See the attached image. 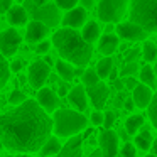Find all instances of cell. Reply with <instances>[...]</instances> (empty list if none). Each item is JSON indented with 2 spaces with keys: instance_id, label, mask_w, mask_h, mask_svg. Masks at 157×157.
<instances>
[{
  "instance_id": "d6986e66",
  "label": "cell",
  "mask_w": 157,
  "mask_h": 157,
  "mask_svg": "<svg viewBox=\"0 0 157 157\" xmlns=\"http://www.w3.org/2000/svg\"><path fill=\"white\" fill-rule=\"evenodd\" d=\"M100 36H101V29H100V25L96 24V22L90 21V22H85V24H83L81 37L85 39L88 44H95Z\"/></svg>"
},
{
  "instance_id": "52a82bcc",
  "label": "cell",
  "mask_w": 157,
  "mask_h": 157,
  "mask_svg": "<svg viewBox=\"0 0 157 157\" xmlns=\"http://www.w3.org/2000/svg\"><path fill=\"white\" fill-rule=\"evenodd\" d=\"M49 75H51V66L46 64L42 59H37L34 61L31 66H29V73H27V79H29V85L32 88L39 90L44 86V83L48 81Z\"/></svg>"
},
{
  "instance_id": "ba28073f",
  "label": "cell",
  "mask_w": 157,
  "mask_h": 157,
  "mask_svg": "<svg viewBox=\"0 0 157 157\" xmlns=\"http://www.w3.org/2000/svg\"><path fill=\"white\" fill-rule=\"evenodd\" d=\"M85 91H86L88 100L91 101L93 108L95 110H103L105 108L106 100H108V95H110V88L105 85V83L98 81V83H95V85L85 86Z\"/></svg>"
},
{
  "instance_id": "681fc988",
  "label": "cell",
  "mask_w": 157,
  "mask_h": 157,
  "mask_svg": "<svg viewBox=\"0 0 157 157\" xmlns=\"http://www.w3.org/2000/svg\"><path fill=\"white\" fill-rule=\"evenodd\" d=\"M105 31H106V32L115 31V24H110V22H108V24H106V29H105Z\"/></svg>"
},
{
  "instance_id": "30bf717a",
  "label": "cell",
  "mask_w": 157,
  "mask_h": 157,
  "mask_svg": "<svg viewBox=\"0 0 157 157\" xmlns=\"http://www.w3.org/2000/svg\"><path fill=\"white\" fill-rule=\"evenodd\" d=\"M100 152L103 157H117L118 154V135L112 128H105L100 133Z\"/></svg>"
},
{
  "instance_id": "9c48e42d",
  "label": "cell",
  "mask_w": 157,
  "mask_h": 157,
  "mask_svg": "<svg viewBox=\"0 0 157 157\" xmlns=\"http://www.w3.org/2000/svg\"><path fill=\"white\" fill-rule=\"evenodd\" d=\"M115 31H117L118 39H125V41H144V39H147V34H149L139 24H135L132 21L130 22H123V21L118 22Z\"/></svg>"
},
{
  "instance_id": "f907efd6",
  "label": "cell",
  "mask_w": 157,
  "mask_h": 157,
  "mask_svg": "<svg viewBox=\"0 0 157 157\" xmlns=\"http://www.w3.org/2000/svg\"><path fill=\"white\" fill-rule=\"evenodd\" d=\"M49 0H34V4L36 5H44V4H48Z\"/></svg>"
},
{
  "instance_id": "f1b7e54d",
  "label": "cell",
  "mask_w": 157,
  "mask_h": 157,
  "mask_svg": "<svg viewBox=\"0 0 157 157\" xmlns=\"http://www.w3.org/2000/svg\"><path fill=\"white\" fill-rule=\"evenodd\" d=\"M81 81L85 86H90V85H95V83L100 81V76L96 75L95 69H86V71L81 73Z\"/></svg>"
},
{
  "instance_id": "d6a6232c",
  "label": "cell",
  "mask_w": 157,
  "mask_h": 157,
  "mask_svg": "<svg viewBox=\"0 0 157 157\" xmlns=\"http://www.w3.org/2000/svg\"><path fill=\"white\" fill-rule=\"evenodd\" d=\"M122 157H137V147L130 142H125L122 147Z\"/></svg>"
},
{
  "instance_id": "ac0fdd59",
  "label": "cell",
  "mask_w": 157,
  "mask_h": 157,
  "mask_svg": "<svg viewBox=\"0 0 157 157\" xmlns=\"http://www.w3.org/2000/svg\"><path fill=\"white\" fill-rule=\"evenodd\" d=\"M5 14H7L9 24L14 25V27H19V25H25V24H27L29 15H27V10H25L22 5H19V4L14 5V4H12V7L9 9Z\"/></svg>"
},
{
  "instance_id": "4dcf8cb0",
  "label": "cell",
  "mask_w": 157,
  "mask_h": 157,
  "mask_svg": "<svg viewBox=\"0 0 157 157\" xmlns=\"http://www.w3.org/2000/svg\"><path fill=\"white\" fill-rule=\"evenodd\" d=\"M25 100V93L22 91V90H14V91L10 93V96H9V103L10 105H19V103H22Z\"/></svg>"
},
{
  "instance_id": "cb8c5ba5",
  "label": "cell",
  "mask_w": 157,
  "mask_h": 157,
  "mask_svg": "<svg viewBox=\"0 0 157 157\" xmlns=\"http://www.w3.org/2000/svg\"><path fill=\"white\" fill-rule=\"evenodd\" d=\"M144 125V117L142 115H130L125 120V130L128 135H135Z\"/></svg>"
},
{
  "instance_id": "b9f144b4",
  "label": "cell",
  "mask_w": 157,
  "mask_h": 157,
  "mask_svg": "<svg viewBox=\"0 0 157 157\" xmlns=\"http://www.w3.org/2000/svg\"><path fill=\"white\" fill-rule=\"evenodd\" d=\"M120 76V73H118V69H115V68H112V71L108 73V79L110 81H113V79H117Z\"/></svg>"
},
{
  "instance_id": "e0dca14e",
  "label": "cell",
  "mask_w": 157,
  "mask_h": 157,
  "mask_svg": "<svg viewBox=\"0 0 157 157\" xmlns=\"http://www.w3.org/2000/svg\"><path fill=\"white\" fill-rule=\"evenodd\" d=\"M96 42H98V51L103 56H112L118 49V36L112 34V32H106L105 36H100Z\"/></svg>"
},
{
  "instance_id": "277c9868",
  "label": "cell",
  "mask_w": 157,
  "mask_h": 157,
  "mask_svg": "<svg viewBox=\"0 0 157 157\" xmlns=\"http://www.w3.org/2000/svg\"><path fill=\"white\" fill-rule=\"evenodd\" d=\"M128 17L147 32H157V0H128Z\"/></svg>"
},
{
  "instance_id": "60d3db41",
  "label": "cell",
  "mask_w": 157,
  "mask_h": 157,
  "mask_svg": "<svg viewBox=\"0 0 157 157\" xmlns=\"http://www.w3.org/2000/svg\"><path fill=\"white\" fill-rule=\"evenodd\" d=\"M78 4L83 5V9H86V10H90V9L93 7V0H79Z\"/></svg>"
},
{
  "instance_id": "3957f363",
  "label": "cell",
  "mask_w": 157,
  "mask_h": 157,
  "mask_svg": "<svg viewBox=\"0 0 157 157\" xmlns=\"http://www.w3.org/2000/svg\"><path fill=\"white\" fill-rule=\"evenodd\" d=\"M88 120L81 112H75V110H54V117H52V130L58 137L64 139V137H71L79 133L81 130L86 128Z\"/></svg>"
},
{
  "instance_id": "1f68e13d",
  "label": "cell",
  "mask_w": 157,
  "mask_h": 157,
  "mask_svg": "<svg viewBox=\"0 0 157 157\" xmlns=\"http://www.w3.org/2000/svg\"><path fill=\"white\" fill-rule=\"evenodd\" d=\"M51 48H52V42L48 41V39H42V41H39L36 44V52L37 54H48L51 51Z\"/></svg>"
},
{
  "instance_id": "83f0119b",
  "label": "cell",
  "mask_w": 157,
  "mask_h": 157,
  "mask_svg": "<svg viewBox=\"0 0 157 157\" xmlns=\"http://www.w3.org/2000/svg\"><path fill=\"white\" fill-rule=\"evenodd\" d=\"M147 112H149V118L152 122L154 128L157 130V88H155V93H152V98H150V103L147 106Z\"/></svg>"
},
{
  "instance_id": "5bb4252c",
  "label": "cell",
  "mask_w": 157,
  "mask_h": 157,
  "mask_svg": "<svg viewBox=\"0 0 157 157\" xmlns=\"http://www.w3.org/2000/svg\"><path fill=\"white\" fill-rule=\"evenodd\" d=\"M58 157H83V137L81 135H71V139L61 145Z\"/></svg>"
},
{
  "instance_id": "8fae6325",
  "label": "cell",
  "mask_w": 157,
  "mask_h": 157,
  "mask_svg": "<svg viewBox=\"0 0 157 157\" xmlns=\"http://www.w3.org/2000/svg\"><path fill=\"white\" fill-rule=\"evenodd\" d=\"M86 9L83 7H73L69 10H66V14L63 15L61 24L63 27H71V29H79L83 27V24L86 22Z\"/></svg>"
},
{
  "instance_id": "d4e9b609",
  "label": "cell",
  "mask_w": 157,
  "mask_h": 157,
  "mask_svg": "<svg viewBox=\"0 0 157 157\" xmlns=\"http://www.w3.org/2000/svg\"><path fill=\"white\" fill-rule=\"evenodd\" d=\"M112 68H113V59L106 56V58H103L98 61L95 71H96V75L100 76V79H105V78H108V73L112 71Z\"/></svg>"
},
{
  "instance_id": "7a4b0ae2",
  "label": "cell",
  "mask_w": 157,
  "mask_h": 157,
  "mask_svg": "<svg viewBox=\"0 0 157 157\" xmlns=\"http://www.w3.org/2000/svg\"><path fill=\"white\" fill-rule=\"evenodd\" d=\"M51 42L58 49L59 56L63 59H66L68 63H71L73 66L83 68V66L88 64L93 56L91 44H88L76 29H71V27L58 29L52 34Z\"/></svg>"
},
{
  "instance_id": "4316f807",
  "label": "cell",
  "mask_w": 157,
  "mask_h": 157,
  "mask_svg": "<svg viewBox=\"0 0 157 157\" xmlns=\"http://www.w3.org/2000/svg\"><path fill=\"white\" fill-rule=\"evenodd\" d=\"M9 79H10V68H9V63L5 59V56L0 54V91L5 88Z\"/></svg>"
},
{
  "instance_id": "ffe728a7",
  "label": "cell",
  "mask_w": 157,
  "mask_h": 157,
  "mask_svg": "<svg viewBox=\"0 0 157 157\" xmlns=\"http://www.w3.org/2000/svg\"><path fill=\"white\" fill-rule=\"evenodd\" d=\"M59 149H61V144H59V140L56 139V137H48V140H46L44 144H42V147L39 149V155L41 157H52L56 155V154L59 152Z\"/></svg>"
},
{
  "instance_id": "5b68a950",
  "label": "cell",
  "mask_w": 157,
  "mask_h": 157,
  "mask_svg": "<svg viewBox=\"0 0 157 157\" xmlns=\"http://www.w3.org/2000/svg\"><path fill=\"white\" fill-rule=\"evenodd\" d=\"M96 14L105 24H118L128 14V0H100Z\"/></svg>"
},
{
  "instance_id": "816d5d0a",
  "label": "cell",
  "mask_w": 157,
  "mask_h": 157,
  "mask_svg": "<svg viewBox=\"0 0 157 157\" xmlns=\"http://www.w3.org/2000/svg\"><path fill=\"white\" fill-rule=\"evenodd\" d=\"M152 149H154V154H155V155H157V139H155V140H154V142H152Z\"/></svg>"
},
{
  "instance_id": "ee69618b",
  "label": "cell",
  "mask_w": 157,
  "mask_h": 157,
  "mask_svg": "<svg viewBox=\"0 0 157 157\" xmlns=\"http://www.w3.org/2000/svg\"><path fill=\"white\" fill-rule=\"evenodd\" d=\"M113 85H115V88L118 90V91H122V90L125 88V85H123V81H120L118 78H117V79H113Z\"/></svg>"
},
{
  "instance_id": "bcb514c9",
  "label": "cell",
  "mask_w": 157,
  "mask_h": 157,
  "mask_svg": "<svg viewBox=\"0 0 157 157\" xmlns=\"http://www.w3.org/2000/svg\"><path fill=\"white\" fill-rule=\"evenodd\" d=\"M42 61H44L46 64H49V66H52V64H54V61H52V58H51V56H44V59H42Z\"/></svg>"
},
{
  "instance_id": "8d00e7d4",
  "label": "cell",
  "mask_w": 157,
  "mask_h": 157,
  "mask_svg": "<svg viewBox=\"0 0 157 157\" xmlns=\"http://www.w3.org/2000/svg\"><path fill=\"white\" fill-rule=\"evenodd\" d=\"M22 61L21 59H15V61H12L10 64H9V68H10V73H21L22 71Z\"/></svg>"
},
{
  "instance_id": "74e56055",
  "label": "cell",
  "mask_w": 157,
  "mask_h": 157,
  "mask_svg": "<svg viewBox=\"0 0 157 157\" xmlns=\"http://www.w3.org/2000/svg\"><path fill=\"white\" fill-rule=\"evenodd\" d=\"M12 4H14V0H0V15L5 14L12 7Z\"/></svg>"
},
{
  "instance_id": "44dd1931",
  "label": "cell",
  "mask_w": 157,
  "mask_h": 157,
  "mask_svg": "<svg viewBox=\"0 0 157 157\" xmlns=\"http://www.w3.org/2000/svg\"><path fill=\"white\" fill-rule=\"evenodd\" d=\"M56 66V71H58V75L61 76L64 81H71L73 78H75V66L71 64V63H68L66 59H58V61L54 63Z\"/></svg>"
},
{
  "instance_id": "7dc6e473",
  "label": "cell",
  "mask_w": 157,
  "mask_h": 157,
  "mask_svg": "<svg viewBox=\"0 0 157 157\" xmlns=\"http://www.w3.org/2000/svg\"><path fill=\"white\" fill-rule=\"evenodd\" d=\"M5 157H32L31 154H10V155H5Z\"/></svg>"
},
{
  "instance_id": "4fadbf2b",
  "label": "cell",
  "mask_w": 157,
  "mask_h": 157,
  "mask_svg": "<svg viewBox=\"0 0 157 157\" xmlns=\"http://www.w3.org/2000/svg\"><path fill=\"white\" fill-rule=\"evenodd\" d=\"M36 101H37L39 105H41V108L44 110V112H48V113L58 110V105H59V98L54 93V90L46 88V86L39 88L37 96H36Z\"/></svg>"
},
{
  "instance_id": "2e32d148",
  "label": "cell",
  "mask_w": 157,
  "mask_h": 157,
  "mask_svg": "<svg viewBox=\"0 0 157 157\" xmlns=\"http://www.w3.org/2000/svg\"><path fill=\"white\" fill-rule=\"evenodd\" d=\"M66 98H68V101L71 103L78 112H85L86 106H88V96H86V91L81 85L75 86L71 91H68Z\"/></svg>"
},
{
  "instance_id": "ab89813d",
  "label": "cell",
  "mask_w": 157,
  "mask_h": 157,
  "mask_svg": "<svg viewBox=\"0 0 157 157\" xmlns=\"http://www.w3.org/2000/svg\"><path fill=\"white\" fill-rule=\"evenodd\" d=\"M139 56V49H133V51H130L128 54L125 56V63H130V61H135V58Z\"/></svg>"
},
{
  "instance_id": "9a60e30c",
  "label": "cell",
  "mask_w": 157,
  "mask_h": 157,
  "mask_svg": "<svg viewBox=\"0 0 157 157\" xmlns=\"http://www.w3.org/2000/svg\"><path fill=\"white\" fill-rule=\"evenodd\" d=\"M150 98H152V88H149L144 83H137V86L132 90V101L135 106L139 108H147L150 103Z\"/></svg>"
},
{
  "instance_id": "7c38bea8",
  "label": "cell",
  "mask_w": 157,
  "mask_h": 157,
  "mask_svg": "<svg viewBox=\"0 0 157 157\" xmlns=\"http://www.w3.org/2000/svg\"><path fill=\"white\" fill-rule=\"evenodd\" d=\"M49 34V27L41 21H31L25 29V41L29 44H37L39 41L46 39Z\"/></svg>"
},
{
  "instance_id": "db71d44e",
  "label": "cell",
  "mask_w": 157,
  "mask_h": 157,
  "mask_svg": "<svg viewBox=\"0 0 157 157\" xmlns=\"http://www.w3.org/2000/svg\"><path fill=\"white\" fill-rule=\"evenodd\" d=\"M15 2H17V4H22V2H24V0H15Z\"/></svg>"
},
{
  "instance_id": "8992f818",
  "label": "cell",
  "mask_w": 157,
  "mask_h": 157,
  "mask_svg": "<svg viewBox=\"0 0 157 157\" xmlns=\"http://www.w3.org/2000/svg\"><path fill=\"white\" fill-rule=\"evenodd\" d=\"M22 44V36L14 27L0 32V54L5 58H10L17 52V49Z\"/></svg>"
},
{
  "instance_id": "7402d4cb",
  "label": "cell",
  "mask_w": 157,
  "mask_h": 157,
  "mask_svg": "<svg viewBox=\"0 0 157 157\" xmlns=\"http://www.w3.org/2000/svg\"><path fill=\"white\" fill-rule=\"evenodd\" d=\"M139 76H140V81H142L144 85H147L149 88H152V90L157 88V76H155V71H154V68L150 64L144 66V68L140 69Z\"/></svg>"
},
{
  "instance_id": "484cf974",
  "label": "cell",
  "mask_w": 157,
  "mask_h": 157,
  "mask_svg": "<svg viewBox=\"0 0 157 157\" xmlns=\"http://www.w3.org/2000/svg\"><path fill=\"white\" fill-rule=\"evenodd\" d=\"M152 142H154V139L150 135V132H142V133L137 132L135 133V144L133 145L139 147L140 150H149L152 147Z\"/></svg>"
},
{
  "instance_id": "c3c4849f",
  "label": "cell",
  "mask_w": 157,
  "mask_h": 157,
  "mask_svg": "<svg viewBox=\"0 0 157 157\" xmlns=\"http://www.w3.org/2000/svg\"><path fill=\"white\" fill-rule=\"evenodd\" d=\"M88 157H103V155H101V152H100V150H93Z\"/></svg>"
},
{
  "instance_id": "603a6c76",
  "label": "cell",
  "mask_w": 157,
  "mask_h": 157,
  "mask_svg": "<svg viewBox=\"0 0 157 157\" xmlns=\"http://www.w3.org/2000/svg\"><path fill=\"white\" fill-rule=\"evenodd\" d=\"M142 58L145 63H155L157 61V44L152 41H147L144 39V44H142Z\"/></svg>"
},
{
  "instance_id": "f5cc1de1",
  "label": "cell",
  "mask_w": 157,
  "mask_h": 157,
  "mask_svg": "<svg viewBox=\"0 0 157 157\" xmlns=\"http://www.w3.org/2000/svg\"><path fill=\"white\" fill-rule=\"evenodd\" d=\"M145 157H157V155H155V154H147Z\"/></svg>"
},
{
  "instance_id": "e575fe53",
  "label": "cell",
  "mask_w": 157,
  "mask_h": 157,
  "mask_svg": "<svg viewBox=\"0 0 157 157\" xmlns=\"http://www.w3.org/2000/svg\"><path fill=\"white\" fill-rule=\"evenodd\" d=\"M113 123H115V113L113 112H103V128H112Z\"/></svg>"
},
{
  "instance_id": "836d02e7",
  "label": "cell",
  "mask_w": 157,
  "mask_h": 157,
  "mask_svg": "<svg viewBox=\"0 0 157 157\" xmlns=\"http://www.w3.org/2000/svg\"><path fill=\"white\" fill-rule=\"evenodd\" d=\"M79 0H54V4L58 9H63V10H69V9L76 7Z\"/></svg>"
},
{
  "instance_id": "d590c367",
  "label": "cell",
  "mask_w": 157,
  "mask_h": 157,
  "mask_svg": "<svg viewBox=\"0 0 157 157\" xmlns=\"http://www.w3.org/2000/svg\"><path fill=\"white\" fill-rule=\"evenodd\" d=\"M90 122H91V125L95 127H100L103 123V112L101 110H95V112L91 113V117H90Z\"/></svg>"
},
{
  "instance_id": "f546056e",
  "label": "cell",
  "mask_w": 157,
  "mask_h": 157,
  "mask_svg": "<svg viewBox=\"0 0 157 157\" xmlns=\"http://www.w3.org/2000/svg\"><path fill=\"white\" fill-rule=\"evenodd\" d=\"M139 71V66H137L135 61H130V63H123L122 69H120V76H133L135 73Z\"/></svg>"
},
{
  "instance_id": "6da1fadb",
  "label": "cell",
  "mask_w": 157,
  "mask_h": 157,
  "mask_svg": "<svg viewBox=\"0 0 157 157\" xmlns=\"http://www.w3.org/2000/svg\"><path fill=\"white\" fill-rule=\"evenodd\" d=\"M52 132V118L36 100L25 98L0 115V142L14 154L39 152Z\"/></svg>"
},
{
  "instance_id": "f35d334b",
  "label": "cell",
  "mask_w": 157,
  "mask_h": 157,
  "mask_svg": "<svg viewBox=\"0 0 157 157\" xmlns=\"http://www.w3.org/2000/svg\"><path fill=\"white\" fill-rule=\"evenodd\" d=\"M123 85H125V88H128V90H133V88L137 86V81L132 78V76H128V78H127L125 81H123Z\"/></svg>"
},
{
  "instance_id": "7bdbcfd3",
  "label": "cell",
  "mask_w": 157,
  "mask_h": 157,
  "mask_svg": "<svg viewBox=\"0 0 157 157\" xmlns=\"http://www.w3.org/2000/svg\"><path fill=\"white\" fill-rule=\"evenodd\" d=\"M68 91H69L68 86L61 85V86H59V90H58V96H66V95H68Z\"/></svg>"
},
{
  "instance_id": "f6af8a7d",
  "label": "cell",
  "mask_w": 157,
  "mask_h": 157,
  "mask_svg": "<svg viewBox=\"0 0 157 157\" xmlns=\"http://www.w3.org/2000/svg\"><path fill=\"white\" fill-rule=\"evenodd\" d=\"M133 106H135V105H133L132 98H130V100H127V101H125V108L128 110V112H130V110H133Z\"/></svg>"
}]
</instances>
